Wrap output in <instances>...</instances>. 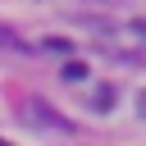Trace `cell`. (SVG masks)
<instances>
[{
  "label": "cell",
  "instance_id": "6da1fadb",
  "mask_svg": "<svg viewBox=\"0 0 146 146\" xmlns=\"http://www.w3.org/2000/svg\"><path fill=\"white\" fill-rule=\"evenodd\" d=\"M23 119H27V123H36V128H59V132H68V128H73L68 119H59V114H50V105H41V100H27V110H23Z\"/></svg>",
  "mask_w": 146,
  "mask_h": 146
},
{
  "label": "cell",
  "instance_id": "7a4b0ae2",
  "mask_svg": "<svg viewBox=\"0 0 146 146\" xmlns=\"http://www.w3.org/2000/svg\"><path fill=\"white\" fill-rule=\"evenodd\" d=\"M64 78H68V82H82V78H87V64L68 59V64H64Z\"/></svg>",
  "mask_w": 146,
  "mask_h": 146
},
{
  "label": "cell",
  "instance_id": "3957f363",
  "mask_svg": "<svg viewBox=\"0 0 146 146\" xmlns=\"http://www.w3.org/2000/svg\"><path fill=\"white\" fill-rule=\"evenodd\" d=\"M46 50H55V55H68V41H64V36H46Z\"/></svg>",
  "mask_w": 146,
  "mask_h": 146
},
{
  "label": "cell",
  "instance_id": "277c9868",
  "mask_svg": "<svg viewBox=\"0 0 146 146\" xmlns=\"http://www.w3.org/2000/svg\"><path fill=\"white\" fill-rule=\"evenodd\" d=\"M0 146H9V141H5V137H0Z\"/></svg>",
  "mask_w": 146,
  "mask_h": 146
}]
</instances>
